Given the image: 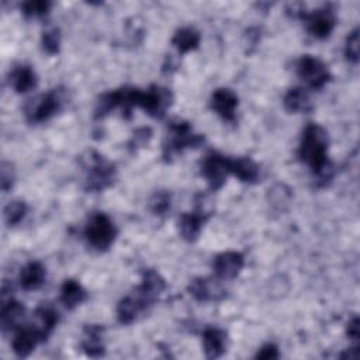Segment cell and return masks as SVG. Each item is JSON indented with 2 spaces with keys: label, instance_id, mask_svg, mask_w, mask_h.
<instances>
[{
  "label": "cell",
  "instance_id": "1f68e13d",
  "mask_svg": "<svg viewBox=\"0 0 360 360\" xmlns=\"http://www.w3.org/2000/svg\"><path fill=\"white\" fill-rule=\"evenodd\" d=\"M15 179H16V176H15V169H13L12 164L3 162L2 169H0V183H2V190L8 192L9 189H12Z\"/></svg>",
  "mask_w": 360,
  "mask_h": 360
},
{
  "label": "cell",
  "instance_id": "8992f818",
  "mask_svg": "<svg viewBox=\"0 0 360 360\" xmlns=\"http://www.w3.org/2000/svg\"><path fill=\"white\" fill-rule=\"evenodd\" d=\"M297 73L311 89L317 90L322 89L331 80V73L326 65L311 55H304L300 58L297 64Z\"/></svg>",
  "mask_w": 360,
  "mask_h": 360
},
{
  "label": "cell",
  "instance_id": "e575fe53",
  "mask_svg": "<svg viewBox=\"0 0 360 360\" xmlns=\"http://www.w3.org/2000/svg\"><path fill=\"white\" fill-rule=\"evenodd\" d=\"M346 333H347V336H349L352 340L359 342V338H360V322H359V318H357L356 315H353L352 319L347 322Z\"/></svg>",
  "mask_w": 360,
  "mask_h": 360
},
{
  "label": "cell",
  "instance_id": "603a6c76",
  "mask_svg": "<svg viewBox=\"0 0 360 360\" xmlns=\"http://www.w3.org/2000/svg\"><path fill=\"white\" fill-rule=\"evenodd\" d=\"M86 300L85 289L75 280H65L61 287V301L68 310H73Z\"/></svg>",
  "mask_w": 360,
  "mask_h": 360
},
{
  "label": "cell",
  "instance_id": "44dd1931",
  "mask_svg": "<svg viewBox=\"0 0 360 360\" xmlns=\"http://www.w3.org/2000/svg\"><path fill=\"white\" fill-rule=\"evenodd\" d=\"M283 106L289 113H308L312 110L310 94L301 87L290 89L283 99Z\"/></svg>",
  "mask_w": 360,
  "mask_h": 360
},
{
  "label": "cell",
  "instance_id": "7a4b0ae2",
  "mask_svg": "<svg viewBox=\"0 0 360 360\" xmlns=\"http://www.w3.org/2000/svg\"><path fill=\"white\" fill-rule=\"evenodd\" d=\"M66 100L65 90L62 87L52 89L51 92L41 94L33 100H30L24 108L26 120L30 124H38L47 122L48 118L55 115Z\"/></svg>",
  "mask_w": 360,
  "mask_h": 360
},
{
  "label": "cell",
  "instance_id": "f546056e",
  "mask_svg": "<svg viewBox=\"0 0 360 360\" xmlns=\"http://www.w3.org/2000/svg\"><path fill=\"white\" fill-rule=\"evenodd\" d=\"M150 207L154 214L164 215L171 208V194L168 192H157L150 201Z\"/></svg>",
  "mask_w": 360,
  "mask_h": 360
},
{
  "label": "cell",
  "instance_id": "d4e9b609",
  "mask_svg": "<svg viewBox=\"0 0 360 360\" xmlns=\"http://www.w3.org/2000/svg\"><path fill=\"white\" fill-rule=\"evenodd\" d=\"M141 287H144L147 291H150L152 296L158 298L159 294L166 289V283H165V279L157 271L148 269L143 275Z\"/></svg>",
  "mask_w": 360,
  "mask_h": 360
},
{
  "label": "cell",
  "instance_id": "83f0119b",
  "mask_svg": "<svg viewBox=\"0 0 360 360\" xmlns=\"http://www.w3.org/2000/svg\"><path fill=\"white\" fill-rule=\"evenodd\" d=\"M52 3L47 0H30L22 6L23 15L27 17H41L48 15Z\"/></svg>",
  "mask_w": 360,
  "mask_h": 360
},
{
  "label": "cell",
  "instance_id": "d6a6232c",
  "mask_svg": "<svg viewBox=\"0 0 360 360\" xmlns=\"http://www.w3.org/2000/svg\"><path fill=\"white\" fill-rule=\"evenodd\" d=\"M152 138V131L150 129H140L134 133L133 140L130 141L129 147L130 148H140L144 147L150 140Z\"/></svg>",
  "mask_w": 360,
  "mask_h": 360
},
{
  "label": "cell",
  "instance_id": "4dcf8cb0",
  "mask_svg": "<svg viewBox=\"0 0 360 360\" xmlns=\"http://www.w3.org/2000/svg\"><path fill=\"white\" fill-rule=\"evenodd\" d=\"M359 30L356 29L346 40V47H345V55L346 58L353 62L357 64L359 62V54H360V48H359Z\"/></svg>",
  "mask_w": 360,
  "mask_h": 360
},
{
  "label": "cell",
  "instance_id": "836d02e7",
  "mask_svg": "<svg viewBox=\"0 0 360 360\" xmlns=\"http://www.w3.org/2000/svg\"><path fill=\"white\" fill-rule=\"evenodd\" d=\"M257 359H265V360H271V359H278L279 357V349L276 345L273 343H268L265 346H262L259 349V352L255 356Z\"/></svg>",
  "mask_w": 360,
  "mask_h": 360
},
{
  "label": "cell",
  "instance_id": "ffe728a7",
  "mask_svg": "<svg viewBox=\"0 0 360 360\" xmlns=\"http://www.w3.org/2000/svg\"><path fill=\"white\" fill-rule=\"evenodd\" d=\"M45 276L47 273L44 266L38 262H31L22 269L19 282H20V286L27 291L37 290L44 285Z\"/></svg>",
  "mask_w": 360,
  "mask_h": 360
},
{
  "label": "cell",
  "instance_id": "7c38bea8",
  "mask_svg": "<svg viewBox=\"0 0 360 360\" xmlns=\"http://www.w3.org/2000/svg\"><path fill=\"white\" fill-rule=\"evenodd\" d=\"M238 97L236 94L225 87L217 89L211 96V108L224 120V122L233 123L236 120Z\"/></svg>",
  "mask_w": 360,
  "mask_h": 360
},
{
  "label": "cell",
  "instance_id": "5bb4252c",
  "mask_svg": "<svg viewBox=\"0 0 360 360\" xmlns=\"http://www.w3.org/2000/svg\"><path fill=\"white\" fill-rule=\"evenodd\" d=\"M226 333L214 326H208L203 332V346L204 353L208 359H218L226 350Z\"/></svg>",
  "mask_w": 360,
  "mask_h": 360
},
{
  "label": "cell",
  "instance_id": "30bf717a",
  "mask_svg": "<svg viewBox=\"0 0 360 360\" xmlns=\"http://www.w3.org/2000/svg\"><path fill=\"white\" fill-rule=\"evenodd\" d=\"M172 93L171 90L161 86H151L145 90L143 108L154 118H162L166 114V110L172 104Z\"/></svg>",
  "mask_w": 360,
  "mask_h": 360
},
{
  "label": "cell",
  "instance_id": "52a82bcc",
  "mask_svg": "<svg viewBox=\"0 0 360 360\" xmlns=\"http://www.w3.org/2000/svg\"><path fill=\"white\" fill-rule=\"evenodd\" d=\"M201 173L210 187L218 190L224 186L226 176L231 173V159L218 152H210L201 164Z\"/></svg>",
  "mask_w": 360,
  "mask_h": 360
},
{
  "label": "cell",
  "instance_id": "3957f363",
  "mask_svg": "<svg viewBox=\"0 0 360 360\" xmlns=\"http://www.w3.org/2000/svg\"><path fill=\"white\" fill-rule=\"evenodd\" d=\"M204 143V137L194 134L192 126L182 120H173L169 124V136L164 144V158L171 161L186 148H197Z\"/></svg>",
  "mask_w": 360,
  "mask_h": 360
},
{
  "label": "cell",
  "instance_id": "ba28073f",
  "mask_svg": "<svg viewBox=\"0 0 360 360\" xmlns=\"http://www.w3.org/2000/svg\"><path fill=\"white\" fill-rule=\"evenodd\" d=\"M300 17L305 22L307 30L310 31V34L319 40L328 38L336 24L335 13L329 6L314 10L312 13H308V15L303 12Z\"/></svg>",
  "mask_w": 360,
  "mask_h": 360
},
{
  "label": "cell",
  "instance_id": "277c9868",
  "mask_svg": "<svg viewBox=\"0 0 360 360\" xmlns=\"http://www.w3.org/2000/svg\"><path fill=\"white\" fill-rule=\"evenodd\" d=\"M117 229L113 221L104 213H94L85 228L87 244L96 251H107L114 243Z\"/></svg>",
  "mask_w": 360,
  "mask_h": 360
},
{
  "label": "cell",
  "instance_id": "7402d4cb",
  "mask_svg": "<svg viewBox=\"0 0 360 360\" xmlns=\"http://www.w3.org/2000/svg\"><path fill=\"white\" fill-rule=\"evenodd\" d=\"M144 311H145L144 305L137 300L134 294H130L118 303L117 318L122 324L129 325V324H133L138 318V315Z\"/></svg>",
  "mask_w": 360,
  "mask_h": 360
},
{
  "label": "cell",
  "instance_id": "9c48e42d",
  "mask_svg": "<svg viewBox=\"0 0 360 360\" xmlns=\"http://www.w3.org/2000/svg\"><path fill=\"white\" fill-rule=\"evenodd\" d=\"M45 339H47V335L40 326L22 325L16 329L12 347L19 357H27L34 350V347Z\"/></svg>",
  "mask_w": 360,
  "mask_h": 360
},
{
  "label": "cell",
  "instance_id": "e0dca14e",
  "mask_svg": "<svg viewBox=\"0 0 360 360\" xmlns=\"http://www.w3.org/2000/svg\"><path fill=\"white\" fill-rule=\"evenodd\" d=\"M9 82H10V86L15 89V92L29 93L37 86V75L30 66L20 65L10 72Z\"/></svg>",
  "mask_w": 360,
  "mask_h": 360
},
{
  "label": "cell",
  "instance_id": "9a60e30c",
  "mask_svg": "<svg viewBox=\"0 0 360 360\" xmlns=\"http://www.w3.org/2000/svg\"><path fill=\"white\" fill-rule=\"evenodd\" d=\"M187 290L197 301H213L225 297V291L210 279H194L189 285Z\"/></svg>",
  "mask_w": 360,
  "mask_h": 360
},
{
  "label": "cell",
  "instance_id": "8fae6325",
  "mask_svg": "<svg viewBox=\"0 0 360 360\" xmlns=\"http://www.w3.org/2000/svg\"><path fill=\"white\" fill-rule=\"evenodd\" d=\"M244 268V257L239 252L219 254L213 264L214 275L218 280L235 279Z\"/></svg>",
  "mask_w": 360,
  "mask_h": 360
},
{
  "label": "cell",
  "instance_id": "4fadbf2b",
  "mask_svg": "<svg viewBox=\"0 0 360 360\" xmlns=\"http://www.w3.org/2000/svg\"><path fill=\"white\" fill-rule=\"evenodd\" d=\"M208 217H210L208 214H206L197 208L193 213L182 214L178 224H179V232L183 236V239H186V241H189V243L196 241L201 232L203 224L206 222V219Z\"/></svg>",
  "mask_w": 360,
  "mask_h": 360
},
{
  "label": "cell",
  "instance_id": "d6986e66",
  "mask_svg": "<svg viewBox=\"0 0 360 360\" xmlns=\"http://www.w3.org/2000/svg\"><path fill=\"white\" fill-rule=\"evenodd\" d=\"M104 328L101 325H87L85 328V339L82 342V349L90 357H101L104 354L103 343Z\"/></svg>",
  "mask_w": 360,
  "mask_h": 360
},
{
  "label": "cell",
  "instance_id": "5b68a950",
  "mask_svg": "<svg viewBox=\"0 0 360 360\" xmlns=\"http://www.w3.org/2000/svg\"><path fill=\"white\" fill-rule=\"evenodd\" d=\"M117 178L115 166L108 162L104 157L93 152L92 166L86 178V190L87 192H103L110 187Z\"/></svg>",
  "mask_w": 360,
  "mask_h": 360
},
{
  "label": "cell",
  "instance_id": "2e32d148",
  "mask_svg": "<svg viewBox=\"0 0 360 360\" xmlns=\"http://www.w3.org/2000/svg\"><path fill=\"white\" fill-rule=\"evenodd\" d=\"M231 173L245 183H257L261 179L259 165L251 158L231 159Z\"/></svg>",
  "mask_w": 360,
  "mask_h": 360
},
{
  "label": "cell",
  "instance_id": "cb8c5ba5",
  "mask_svg": "<svg viewBox=\"0 0 360 360\" xmlns=\"http://www.w3.org/2000/svg\"><path fill=\"white\" fill-rule=\"evenodd\" d=\"M172 44L176 47V50L180 54H187V52L199 48L200 34L194 29H190V27L180 29L173 36Z\"/></svg>",
  "mask_w": 360,
  "mask_h": 360
},
{
  "label": "cell",
  "instance_id": "f1b7e54d",
  "mask_svg": "<svg viewBox=\"0 0 360 360\" xmlns=\"http://www.w3.org/2000/svg\"><path fill=\"white\" fill-rule=\"evenodd\" d=\"M59 47H61V34L58 29L48 30L43 34V48L47 54L50 55L58 54Z\"/></svg>",
  "mask_w": 360,
  "mask_h": 360
},
{
  "label": "cell",
  "instance_id": "4316f807",
  "mask_svg": "<svg viewBox=\"0 0 360 360\" xmlns=\"http://www.w3.org/2000/svg\"><path fill=\"white\" fill-rule=\"evenodd\" d=\"M27 214V204L22 200L10 201L5 208V221L8 225L13 226L23 221Z\"/></svg>",
  "mask_w": 360,
  "mask_h": 360
},
{
  "label": "cell",
  "instance_id": "ac0fdd59",
  "mask_svg": "<svg viewBox=\"0 0 360 360\" xmlns=\"http://www.w3.org/2000/svg\"><path fill=\"white\" fill-rule=\"evenodd\" d=\"M26 308L22 303L16 300H9L8 303L3 304L2 312H0V324H2L3 332L17 329L22 326V321L24 318Z\"/></svg>",
  "mask_w": 360,
  "mask_h": 360
},
{
  "label": "cell",
  "instance_id": "484cf974",
  "mask_svg": "<svg viewBox=\"0 0 360 360\" xmlns=\"http://www.w3.org/2000/svg\"><path fill=\"white\" fill-rule=\"evenodd\" d=\"M36 317L40 321V328L44 331V333L47 335V338L50 336V333L54 331V328L58 324V312L51 308V307H38L36 311Z\"/></svg>",
  "mask_w": 360,
  "mask_h": 360
},
{
  "label": "cell",
  "instance_id": "6da1fadb",
  "mask_svg": "<svg viewBox=\"0 0 360 360\" xmlns=\"http://www.w3.org/2000/svg\"><path fill=\"white\" fill-rule=\"evenodd\" d=\"M328 134L317 126L308 124L303 133L298 157L310 166L314 175L318 178L319 185H326L333 176V168L328 161Z\"/></svg>",
  "mask_w": 360,
  "mask_h": 360
}]
</instances>
